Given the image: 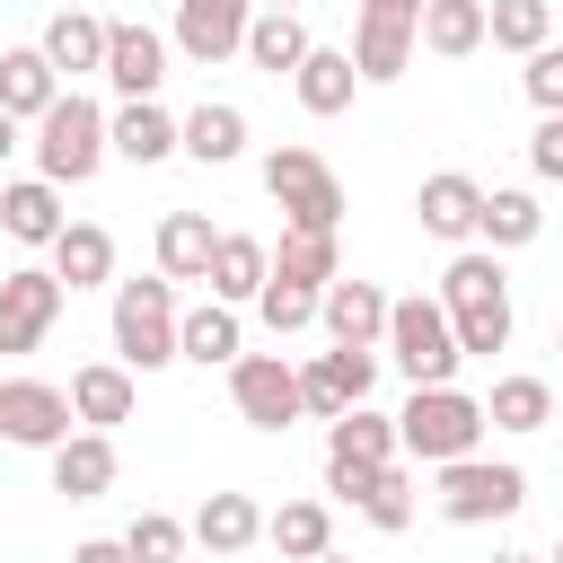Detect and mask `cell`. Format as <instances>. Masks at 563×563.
I'll return each mask as SVG.
<instances>
[{
	"label": "cell",
	"mask_w": 563,
	"mask_h": 563,
	"mask_svg": "<svg viewBox=\"0 0 563 563\" xmlns=\"http://www.w3.org/2000/svg\"><path fill=\"white\" fill-rule=\"evenodd\" d=\"M176 150H194L202 167H229V158L246 150V114H238V106H194V114L176 123Z\"/></svg>",
	"instance_id": "24"
},
{
	"label": "cell",
	"mask_w": 563,
	"mask_h": 563,
	"mask_svg": "<svg viewBox=\"0 0 563 563\" xmlns=\"http://www.w3.org/2000/svg\"><path fill=\"white\" fill-rule=\"evenodd\" d=\"M70 422H97V431H106V422H132V378L106 369V361L79 369V378H70Z\"/></svg>",
	"instance_id": "33"
},
{
	"label": "cell",
	"mask_w": 563,
	"mask_h": 563,
	"mask_svg": "<svg viewBox=\"0 0 563 563\" xmlns=\"http://www.w3.org/2000/svg\"><path fill=\"white\" fill-rule=\"evenodd\" d=\"M35 158H44V185H88L106 158V114L88 97H53L35 114Z\"/></svg>",
	"instance_id": "4"
},
{
	"label": "cell",
	"mask_w": 563,
	"mask_h": 563,
	"mask_svg": "<svg viewBox=\"0 0 563 563\" xmlns=\"http://www.w3.org/2000/svg\"><path fill=\"white\" fill-rule=\"evenodd\" d=\"M114 352L132 369H167L176 361V290L158 282H114Z\"/></svg>",
	"instance_id": "5"
},
{
	"label": "cell",
	"mask_w": 563,
	"mask_h": 563,
	"mask_svg": "<svg viewBox=\"0 0 563 563\" xmlns=\"http://www.w3.org/2000/svg\"><path fill=\"white\" fill-rule=\"evenodd\" d=\"M106 150H123L132 167H158V158L176 150V123H167V114H158L150 97H132V106H123V114L106 123Z\"/></svg>",
	"instance_id": "23"
},
{
	"label": "cell",
	"mask_w": 563,
	"mask_h": 563,
	"mask_svg": "<svg viewBox=\"0 0 563 563\" xmlns=\"http://www.w3.org/2000/svg\"><path fill=\"white\" fill-rule=\"evenodd\" d=\"M70 563H132V554H123V537H88Z\"/></svg>",
	"instance_id": "42"
},
{
	"label": "cell",
	"mask_w": 563,
	"mask_h": 563,
	"mask_svg": "<svg viewBox=\"0 0 563 563\" xmlns=\"http://www.w3.org/2000/svg\"><path fill=\"white\" fill-rule=\"evenodd\" d=\"M194 537H202L211 554H246V545L264 537V510H255L246 493H211V501L194 510Z\"/></svg>",
	"instance_id": "25"
},
{
	"label": "cell",
	"mask_w": 563,
	"mask_h": 563,
	"mask_svg": "<svg viewBox=\"0 0 563 563\" xmlns=\"http://www.w3.org/2000/svg\"><path fill=\"white\" fill-rule=\"evenodd\" d=\"M176 361H238V317H229V299H211V308H194V317H176Z\"/></svg>",
	"instance_id": "32"
},
{
	"label": "cell",
	"mask_w": 563,
	"mask_h": 563,
	"mask_svg": "<svg viewBox=\"0 0 563 563\" xmlns=\"http://www.w3.org/2000/svg\"><path fill=\"white\" fill-rule=\"evenodd\" d=\"M264 537H273L290 563H308V554H325V545H334V519H325V501H282V510L264 519Z\"/></svg>",
	"instance_id": "34"
},
{
	"label": "cell",
	"mask_w": 563,
	"mask_h": 563,
	"mask_svg": "<svg viewBox=\"0 0 563 563\" xmlns=\"http://www.w3.org/2000/svg\"><path fill=\"white\" fill-rule=\"evenodd\" d=\"M361 510H369V528H387V537H396V528L413 519V475H405V466L387 457V466H378V475L361 484Z\"/></svg>",
	"instance_id": "37"
},
{
	"label": "cell",
	"mask_w": 563,
	"mask_h": 563,
	"mask_svg": "<svg viewBox=\"0 0 563 563\" xmlns=\"http://www.w3.org/2000/svg\"><path fill=\"white\" fill-rule=\"evenodd\" d=\"M519 501H528V475L519 466H484V457H449L440 466V519H457V528L510 519Z\"/></svg>",
	"instance_id": "7"
},
{
	"label": "cell",
	"mask_w": 563,
	"mask_h": 563,
	"mask_svg": "<svg viewBox=\"0 0 563 563\" xmlns=\"http://www.w3.org/2000/svg\"><path fill=\"white\" fill-rule=\"evenodd\" d=\"M238 53L255 62V70H299V53H308V26L290 18V9H264V18H246V35H238Z\"/></svg>",
	"instance_id": "21"
},
{
	"label": "cell",
	"mask_w": 563,
	"mask_h": 563,
	"mask_svg": "<svg viewBox=\"0 0 563 563\" xmlns=\"http://www.w3.org/2000/svg\"><path fill=\"white\" fill-rule=\"evenodd\" d=\"M475 229H484L493 246H528V238L545 229V211H537V194H528V185H501V194H484V202H475Z\"/></svg>",
	"instance_id": "30"
},
{
	"label": "cell",
	"mask_w": 563,
	"mask_h": 563,
	"mask_svg": "<svg viewBox=\"0 0 563 563\" xmlns=\"http://www.w3.org/2000/svg\"><path fill=\"white\" fill-rule=\"evenodd\" d=\"M123 97H158V79H167V44L150 35V26H106V62H97Z\"/></svg>",
	"instance_id": "14"
},
{
	"label": "cell",
	"mask_w": 563,
	"mask_h": 563,
	"mask_svg": "<svg viewBox=\"0 0 563 563\" xmlns=\"http://www.w3.org/2000/svg\"><path fill=\"white\" fill-rule=\"evenodd\" d=\"M106 273H114V238L88 229V220H62V229H53V282L88 290V282H106Z\"/></svg>",
	"instance_id": "18"
},
{
	"label": "cell",
	"mask_w": 563,
	"mask_h": 563,
	"mask_svg": "<svg viewBox=\"0 0 563 563\" xmlns=\"http://www.w3.org/2000/svg\"><path fill=\"white\" fill-rule=\"evenodd\" d=\"M264 194L290 211V229H334V220H343V185H334V167H325L317 150H299V141L264 158Z\"/></svg>",
	"instance_id": "6"
},
{
	"label": "cell",
	"mask_w": 563,
	"mask_h": 563,
	"mask_svg": "<svg viewBox=\"0 0 563 563\" xmlns=\"http://www.w3.org/2000/svg\"><path fill=\"white\" fill-rule=\"evenodd\" d=\"M484 35L510 44V53H537V44H554V0H493Z\"/></svg>",
	"instance_id": "35"
},
{
	"label": "cell",
	"mask_w": 563,
	"mask_h": 563,
	"mask_svg": "<svg viewBox=\"0 0 563 563\" xmlns=\"http://www.w3.org/2000/svg\"><path fill=\"white\" fill-rule=\"evenodd\" d=\"M484 422H501V431H545V422H554V387H545V378H501L493 405H484Z\"/></svg>",
	"instance_id": "36"
},
{
	"label": "cell",
	"mask_w": 563,
	"mask_h": 563,
	"mask_svg": "<svg viewBox=\"0 0 563 563\" xmlns=\"http://www.w3.org/2000/svg\"><path fill=\"white\" fill-rule=\"evenodd\" d=\"M413 35H422V44L440 53V62H466V53L484 44V0H422Z\"/></svg>",
	"instance_id": "19"
},
{
	"label": "cell",
	"mask_w": 563,
	"mask_h": 563,
	"mask_svg": "<svg viewBox=\"0 0 563 563\" xmlns=\"http://www.w3.org/2000/svg\"><path fill=\"white\" fill-rule=\"evenodd\" d=\"M123 554H132V563H176V554H185V528H176L167 510H141V519L123 528Z\"/></svg>",
	"instance_id": "38"
},
{
	"label": "cell",
	"mask_w": 563,
	"mask_h": 563,
	"mask_svg": "<svg viewBox=\"0 0 563 563\" xmlns=\"http://www.w3.org/2000/svg\"><path fill=\"white\" fill-rule=\"evenodd\" d=\"M255 308H264V325H273V334H299V325L317 317V290H299V282H273V273H264Z\"/></svg>",
	"instance_id": "39"
},
{
	"label": "cell",
	"mask_w": 563,
	"mask_h": 563,
	"mask_svg": "<svg viewBox=\"0 0 563 563\" xmlns=\"http://www.w3.org/2000/svg\"><path fill=\"white\" fill-rule=\"evenodd\" d=\"M501 563H537V554H501Z\"/></svg>",
	"instance_id": "45"
},
{
	"label": "cell",
	"mask_w": 563,
	"mask_h": 563,
	"mask_svg": "<svg viewBox=\"0 0 563 563\" xmlns=\"http://www.w3.org/2000/svg\"><path fill=\"white\" fill-rule=\"evenodd\" d=\"M308 563H343V554H334V545H325V554H308Z\"/></svg>",
	"instance_id": "44"
},
{
	"label": "cell",
	"mask_w": 563,
	"mask_h": 563,
	"mask_svg": "<svg viewBox=\"0 0 563 563\" xmlns=\"http://www.w3.org/2000/svg\"><path fill=\"white\" fill-rule=\"evenodd\" d=\"M475 440H484V405L457 396V387H413L405 413H396V449L405 457L449 466V457H475Z\"/></svg>",
	"instance_id": "2"
},
{
	"label": "cell",
	"mask_w": 563,
	"mask_h": 563,
	"mask_svg": "<svg viewBox=\"0 0 563 563\" xmlns=\"http://www.w3.org/2000/svg\"><path fill=\"white\" fill-rule=\"evenodd\" d=\"M106 484H114V440H106V431L53 440V493H70V501H97Z\"/></svg>",
	"instance_id": "16"
},
{
	"label": "cell",
	"mask_w": 563,
	"mask_h": 563,
	"mask_svg": "<svg viewBox=\"0 0 563 563\" xmlns=\"http://www.w3.org/2000/svg\"><path fill=\"white\" fill-rule=\"evenodd\" d=\"M9 150H18V114H0V158H9Z\"/></svg>",
	"instance_id": "43"
},
{
	"label": "cell",
	"mask_w": 563,
	"mask_h": 563,
	"mask_svg": "<svg viewBox=\"0 0 563 563\" xmlns=\"http://www.w3.org/2000/svg\"><path fill=\"white\" fill-rule=\"evenodd\" d=\"M378 343L396 352V369L413 378V387H449L457 378V334H449V317H440V299H387V325H378Z\"/></svg>",
	"instance_id": "3"
},
{
	"label": "cell",
	"mask_w": 563,
	"mask_h": 563,
	"mask_svg": "<svg viewBox=\"0 0 563 563\" xmlns=\"http://www.w3.org/2000/svg\"><path fill=\"white\" fill-rule=\"evenodd\" d=\"M35 53H44L53 70H97V62H106V26H97L88 9H62V18L44 26V44H35Z\"/></svg>",
	"instance_id": "29"
},
{
	"label": "cell",
	"mask_w": 563,
	"mask_h": 563,
	"mask_svg": "<svg viewBox=\"0 0 563 563\" xmlns=\"http://www.w3.org/2000/svg\"><path fill=\"white\" fill-rule=\"evenodd\" d=\"M0 229L18 238V246H53V229H62V194L35 176V185H0Z\"/></svg>",
	"instance_id": "26"
},
{
	"label": "cell",
	"mask_w": 563,
	"mask_h": 563,
	"mask_svg": "<svg viewBox=\"0 0 563 563\" xmlns=\"http://www.w3.org/2000/svg\"><path fill=\"white\" fill-rule=\"evenodd\" d=\"M229 396H238V413L255 431H290L299 422V369L273 361V352H238L229 361Z\"/></svg>",
	"instance_id": "10"
},
{
	"label": "cell",
	"mask_w": 563,
	"mask_h": 563,
	"mask_svg": "<svg viewBox=\"0 0 563 563\" xmlns=\"http://www.w3.org/2000/svg\"><path fill=\"white\" fill-rule=\"evenodd\" d=\"M528 167H537V176H563V114H545V123L528 132Z\"/></svg>",
	"instance_id": "41"
},
{
	"label": "cell",
	"mask_w": 563,
	"mask_h": 563,
	"mask_svg": "<svg viewBox=\"0 0 563 563\" xmlns=\"http://www.w3.org/2000/svg\"><path fill=\"white\" fill-rule=\"evenodd\" d=\"M202 282H211V299H255L264 290V246L255 238H211Z\"/></svg>",
	"instance_id": "31"
},
{
	"label": "cell",
	"mask_w": 563,
	"mask_h": 563,
	"mask_svg": "<svg viewBox=\"0 0 563 563\" xmlns=\"http://www.w3.org/2000/svg\"><path fill=\"white\" fill-rule=\"evenodd\" d=\"M264 9H290V0H264Z\"/></svg>",
	"instance_id": "46"
},
{
	"label": "cell",
	"mask_w": 563,
	"mask_h": 563,
	"mask_svg": "<svg viewBox=\"0 0 563 563\" xmlns=\"http://www.w3.org/2000/svg\"><path fill=\"white\" fill-rule=\"evenodd\" d=\"M0 440H18V449L70 440V396L44 378H0Z\"/></svg>",
	"instance_id": "11"
},
{
	"label": "cell",
	"mask_w": 563,
	"mask_h": 563,
	"mask_svg": "<svg viewBox=\"0 0 563 563\" xmlns=\"http://www.w3.org/2000/svg\"><path fill=\"white\" fill-rule=\"evenodd\" d=\"M528 97H537V114H563V44L528 53Z\"/></svg>",
	"instance_id": "40"
},
{
	"label": "cell",
	"mask_w": 563,
	"mask_h": 563,
	"mask_svg": "<svg viewBox=\"0 0 563 563\" xmlns=\"http://www.w3.org/2000/svg\"><path fill=\"white\" fill-rule=\"evenodd\" d=\"M290 79H299V106H308V114H343V106H352V79H361V70H352V53H325V44H308Z\"/></svg>",
	"instance_id": "22"
},
{
	"label": "cell",
	"mask_w": 563,
	"mask_h": 563,
	"mask_svg": "<svg viewBox=\"0 0 563 563\" xmlns=\"http://www.w3.org/2000/svg\"><path fill=\"white\" fill-rule=\"evenodd\" d=\"M202 264H211V220L202 211H167L158 220V273L167 282H202Z\"/></svg>",
	"instance_id": "28"
},
{
	"label": "cell",
	"mask_w": 563,
	"mask_h": 563,
	"mask_svg": "<svg viewBox=\"0 0 563 563\" xmlns=\"http://www.w3.org/2000/svg\"><path fill=\"white\" fill-rule=\"evenodd\" d=\"M475 202H484V185H475V176H431L413 211H422V229H431V238H475Z\"/></svg>",
	"instance_id": "27"
},
{
	"label": "cell",
	"mask_w": 563,
	"mask_h": 563,
	"mask_svg": "<svg viewBox=\"0 0 563 563\" xmlns=\"http://www.w3.org/2000/svg\"><path fill=\"white\" fill-rule=\"evenodd\" d=\"M246 18H255V0H176V44L194 62H229L238 35H246Z\"/></svg>",
	"instance_id": "13"
},
{
	"label": "cell",
	"mask_w": 563,
	"mask_h": 563,
	"mask_svg": "<svg viewBox=\"0 0 563 563\" xmlns=\"http://www.w3.org/2000/svg\"><path fill=\"white\" fill-rule=\"evenodd\" d=\"M317 317H325V334H334V343H378L387 299H378L369 282H343V273H334V282L317 290Z\"/></svg>",
	"instance_id": "15"
},
{
	"label": "cell",
	"mask_w": 563,
	"mask_h": 563,
	"mask_svg": "<svg viewBox=\"0 0 563 563\" xmlns=\"http://www.w3.org/2000/svg\"><path fill=\"white\" fill-rule=\"evenodd\" d=\"M264 273L299 282V290H325L334 282V229H282V246H264Z\"/></svg>",
	"instance_id": "17"
},
{
	"label": "cell",
	"mask_w": 563,
	"mask_h": 563,
	"mask_svg": "<svg viewBox=\"0 0 563 563\" xmlns=\"http://www.w3.org/2000/svg\"><path fill=\"white\" fill-rule=\"evenodd\" d=\"M53 79H62V70H53V62L35 53V44H18V53H0V114H18V123H26V114H44V106L62 97Z\"/></svg>",
	"instance_id": "20"
},
{
	"label": "cell",
	"mask_w": 563,
	"mask_h": 563,
	"mask_svg": "<svg viewBox=\"0 0 563 563\" xmlns=\"http://www.w3.org/2000/svg\"><path fill=\"white\" fill-rule=\"evenodd\" d=\"M62 317V282L53 273H0V352H35Z\"/></svg>",
	"instance_id": "12"
},
{
	"label": "cell",
	"mask_w": 563,
	"mask_h": 563,
	"mask_svg": "<svg viewBox=\"0 0 563 563\" xmlns=\"http://www.w3.org/2000/svg\"><path fill=\"white\" fill-rule=\"evenodd\" d=\"M369 387H378V352L369 343H334V352H317L308 369H299V413H343V405H369Z\"/></svg>",
	"instance_id": "9"
},
{
	"label": "cell",
	"mask_w": 563,
	"mask_h": 563,
	"mask_svg": "<svg viewBox=\"0 0 563 563\" xmlns=\"http://www.w3.org/2000/svg\"><path fill=\"white\" fill-rule=\"evenodd\" d=\"M387 457H396V422H387V413H369V405H343V413H334V431H325V484L361 501V484H369Z\"/></svg>",
	"instance_id": "8"
},
{
	"label": "cell",
	"mask_w": 563,
	"mask_h": 563,
	"mask_svg": "<svg viewBox=\"0 0 563 563\" xmlns=\"http://www.w3.org/2000/svg\"><path fill=\"white\" fill-rule=\"evenodd\" d=\"M440 317L457 334V352H501L510 343V290H501V264L493 255H457L440 273Z\"/></svg>",
	"instance_id": "1"
}]
</instances>
